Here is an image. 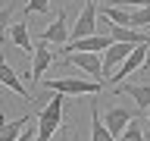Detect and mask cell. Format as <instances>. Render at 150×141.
Instances as JSON below:
<instances>
[{
  "instance_id": "44dd1931",
  "label": "cell",
  "mask_w": 150,
  "mask_h": 141,
  "mask_svg": "<svg viewBox=\"0 0 150 141\" xmlns=\"http://www.w3.org/2000/svg\"><path fill=\"white\" fill-rule=\"evenodd\" d=\"M150 69V50H147V56H144V66H141V72H147Z\"/></svg>"
},
{
  "instance_id": "d6986e66",
  "label": "cell",
  "mask_w": 150,
  "mask_h": 141,
  "mask_svg": "<svg viewBox=\"0 0 150 141\" xmlns=\"http://www.w3.org/2000/svg\"><path fill=\"white\" fill-rule=\"evenodd\" d=\"M13 25V6H3L0 9V38H3V31Z\"/></svg>"
},
{
  "instance_id": "3957f363",
  "label": "cell",
  "mask_w": 150,
  "mask_h": 141,
  "mask_svg": "<svg viewBox=\"0 0 150 141\" xmlns=\"http://www.w3.org/2000/svg\"><path fill=\"white\" fill-rule=\"evenodd\" d=\"M147 47H150V44H134V47H131V53L125 56V63H122L119 69H116V72H112L110 78H106V82H110L112 88H116V85H119V82H125V75L138 72L141 66H144V56H147Z\"/></svg>"
},
{
  "instance_id": "9a60e30c",
  "label": "cell",
  "mask_w": 150,
  "mask_h": 141,
  "mask_svg": "<svg viewBox=\"0 0 150 141\" xmlns=\"http://www.w3.org/2000/svg\"><path fill=\"white\" fill-rule=\"evenodd\" d=\"M144 125H147V122H144V113H138V116L125 125V132L119 135V141H144Z\"/></svg>"
},
{
  "instance_id": "ac0fdd59",
  "label": "cell",
  "mask_w": 150,
  "mask_h": 141,
  "mask_svg": "<svg viewBox=\"0 0 150 141\" xmlns=\"http://www.w3.org/2000/svg\"><path fill=\"white\" fill-rule=\"evenodd\" d=\"M31 13H50V0H28L25 16H31Z\"/></svg>"
},
{
  "instance_id": "6da1fadb",
  "label": "cell",
  "mask_w": 150,
  "mask_h": 141,
  "mask_svg": "<svg viewBox=\"0 0 150 141\" xmlns=\"http://www.w3.org/2000/svg\"><path fill=\"white\" fill-rule=\"evenodd\" d=\"M44 88L53 91V94H66V97H78V94L97 97V94L103 91V85L94 82V78H53V82H47Z\"/></svg>"
},
{
  "instance_id": "30bf717a",
  "label": "cell",
  "mask_w": 150,
  "mask_h": 141,
  "mask_svg": "<svg viewBox=\"0 0 150 141\" xmlns=\"http://www.w3.org/2000/svg\"><path fill=\"white\" fill-rule=\"evenodd\" d=\"M53 63V53L47 50V41H41V44L35 47V53H31V69H28V78L31 82H38L41 75L47 72V66Z\"/></svg>"
},
{
  "instance_id": "2e32d148",
  "label": "cell",
  "mask_w": 150,
  "mask_h": 141,
  "mask_svg": "<svg viewBox=\"0 0 150 141\" xmlns=\"http://www.w3.org/2000/svg\"><path fill=\"white\" fill-rule=\"evenodd\" d=\"M100 13L110 22H116V25H131V9L128 6H112V3H106V6H100Z\"/></svg>"
},
{
  "instance_id": "277c9868",
  "label": "cell",
  "mask_w": 150,
  "mask_h": 141,
  "mask_svg": "<svg viewBox=\"0 0 150 141\" xmlns=\"http://www.w3.org/2000/svg\"><path fill=\"white\" fill-rule=\"evenodd\" d=\"M69 35H72V41L88 38V35H97V3H94V0L84 3V9L78 13V19H75V25H72Z\"/></svg>"
},
{
  "instance_id": "7c38bea8",
  "label": "cell",
  "mask_w": 150,
  "mask_h": 141,
  "mask_svg": "<svg viewBox=\"0 0 150 141\" xmlns=\"http://www.w3.org/2000/svg\"><path fill=\"white\" fill-rule=\"evenodd\" d=\"M9 41L22 50V53H35V44H31V35H28V25H25V19L22 22H13L9 25Z\"/></svg>"
},
{
  "instance_id": "603a6c76",
  "label": "cell",
  "mask_w": 150,
  "mask_h": 141,
  "mask_svg": "<svg viewBox=\"0 0 150 141\" xmlns=\"http://www.w3.org/2000/svg\"><path fill=\"white\" fill-rule=\"evenodd\" d=\"M63 141H69V138H63Z\"/></svg>"
},
{
  "instance_id": "5bb4252c",
  "label": "cell",
  "mask_w": 150,
  "mask_h": 141,
  "mask_svg": "<svg viewBox=\"0 0 150 141\" xmlns=\"http://www.w3.org/2000/svg\"><path fill=\"white\" fill-rule=\"evenodd\" d=\"M91 141H116L106 129V122H100V110L97 103H91Z\"/></svg>"
},
{
  "instance_id": "ba28073f",
  "label": "cell",
  "mask_w": 150,
  "mask_h": 141,
  "mask_svg": "<svg viewBox=\"0 0 150 141\" xmlns=\"http://www.w3.org/2000/svg\"><path fill=\"white\" fill-rule=\"evenodd\" d=\"M112 44L110 35H88V38H78V41H72V44L66 47L69 53L72 50H84V53H100V50H106V47Z\"/></svg>"
},
{
  "instance_id": "5b68a950",
  "label": "cell",
  "mask_w": 150,
  "mask_h": 141,
  "mask_svg": "<svg viewBox=\"0 0 150 141\" xmlns=\"http://www.w3.org/2000/svg\"><path fill=\"white\" fill-rule=\"evenodd\" d=\"M131 47L134 44H122V41H112L106 50H103V78H110L122 63H125V56L131 53Z\"/></svg>"
},
{
  "instance_id": "e0dca14e",
  "label": "cell",
  "mask_w": 150,
  "mask_h": 141,
  "mask_svg": "<svg viewBox=\"0 0 150 141\" xmlns=\"http://www.w3.org/2000/svg\"><path fill=\"white\" fill-rule=\"evenodd\" d=\"M131 28H150V6H138L131 9Z\"/></svg>"
},
{
  "instance_id": "52a82bcc",
  "label": "cell",
  "mask_w": 150,
  "mask_h": 141,
  "mask_svg": "<svg viewBox=\"0 0 150 141\" xmlns=\"http://www.w3.org/2000/svg\"><path fill=\"white\" fill-rule=\"evenodd\" d=\"M116 94H128L131 100H138V110L147 113L150 110V85H131V82H119Z\"/></svg>"
},
{
  "instance_id": "ffe728a7",
  "label": "cell",
  "mask_w": 150,
  "mask_h": 141,
  "mask_svg": "<svg viewBox=\"0 0 150 141\" xmlns=\"http://www.w3.org/2000/svg\"><path fill=\"white\" fill-rule=\"evenodd\" d=\"M35 132H38V125H31V122H28V125H25V132H22L16 141H31V138H35Z\"/></svg>"
},
{
  "instance_id": "8fae6325",
  "label": "cell",
  "mask_w": 150,
  "mask_h": 141,
  "mask_svg": "<svg viewBox=\"0 0 150 141\" xmlns=\"http://www.w3.org/2000/svg\"><path fill=\"white\" fill-rule=\"evenodd\" d=\"M0 82L6 85L9 91H16V94H19V97H25V103H31V100H35V97H31V94H28V91H25V85L19 82V75H16V72H13V66H9V63H6V60H3V53H0Z\"/></svg>"
},
{
  "instance_id": "7402d4cb",
  "label": "cell",
  "mask_w": 150,
  "mask_h": 141,
  "mask_svg": "<svg viewBox=\"0 0 150 141\" xmlns=\"http://www.w3.org/2000/svg\"><path fill=\"white\" fill-rule=\"evenodd\" d=\"M144 122H147V125H144V129H150V110L144 113Z\"/></svg>"
},
{
  "instance_id": "4fadbf2b",
  "label": "cell",
  "mask_w": 150,
  "mask_h": 141,
  "mask_svg": "<svg viewBox=\"0 0 150 141\" xmlns=\"http://www.w3.org/2000/svg\"><path fill=\"white\" fill-rule=\"evenodd\" d=\"M28 122H31V116H22V119H16V122H6L3 113H0V141H16L19 135L25 132Z\"/></svg>"
},
{
  "instance_id": "7a4b0ae2",
  "label": "cell",
  "mask_w": 150,
  "mask_h": 141,
  "mask_svg": "<svg viewBox=\"0 0 150 141\" xmlns=\"http://www.w3.org/2000/svg\"><path fill=\"white\" fill-rule=\"evenodd\" d=\"M63 63H66V66H75V69H81V72H88L94 82H100V78H103V60H100V53L72 50V53L63 56Z\"/></svg>"
},
{
  "instance_id": "8992f818",
  "label": "cell",
  "mask_w": 150,
  "mask_h": 141,
  "mask_svg": "<svg viewBox=\"0 0 150 141\" xmlns=\"http://www.w3.org/2000/svg\"><path fill=\"white\" fill-rule=\"evenodd\" d=\"M138 113H131V110H125V107H110L106 110V116H103V122H106V129H110V135L116 141H119V135L125 132V125H128L131 119H134Z\"/></svg>"
},
{
  "instance_id": "9c48e42d",
  "label": "cell",
  "mask_w": 150,
  "mask_h": 141,
  "mask_svg": "<svg viewBox=\"0 0 150 141\" xmlns=\"http://www.w3.org/2000/svg\"><path fill=\"white\" fill-rule=\"evenodd\" d=\"M41 41L47 44H66L69 41V25H66V13H56V19L41 31Z\"/></svg>"
}]
</instances>
